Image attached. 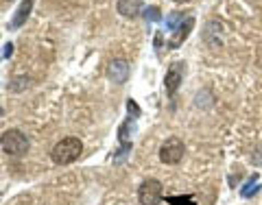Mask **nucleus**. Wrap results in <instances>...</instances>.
Returning a JSON list of instances; mask_svg holds the SVG:
<instances>
[{"label": "nucleus", "instance_id": "f257e3e1", "mask_svg": "<svg viewBox=\"0 0 262 205\" xmlns=\"http://www.w3.org/2000/svg\"><path fill=\"white\" fill-rule=\"evenodd\" d=\"M83 153V142L79 137H64L53 146L51 151V159L57 166H66V164H72L81 157Z\"/></svg>", "mask_w": 262, "mask_h": 205}, {"label": "nucleus", "instance_id": "f03ea898", "mask_svg": "<svg viewBox=\"0 0 262 205\" xmlns=\"http://www.w3.org/2000/svg\"><path fill=\"white\" fill-rule=\"evenodd\" d=\"M0 146L7 155H13V157H20L29 151V137L22 134L20 129H7L2 136H0Z\"/></svg>", "mask_w": 262, "mask_h": 205}, {"label": "nucleus", "instance_id": "7ed1b4c3", "mask_svg": "<svg viewBox=\"0 0 262 205\" xmlns=\"http://www.w3.org/2000/svg\"><path fill=\"white\" fill-rule=\"evenodd\" d=\"M140 205H160L162 201V184L157 179H144L138 188Z\"/></svg>", "mask_w": 262, "mask_h": 205}, {"label": "nucleus", "instance_id": "20e7f679", "mask_svg": "<svg viewBox=\"0 0 262 205\" xmlns=\"http://www.w3.org/2000/svg\"><path fill=\"white\" fill-rule=\"evenodd\" d=\"M186 153V146L179 137H168L160 146V159L164 164H179Z\"/></svg>", "mask_w": 262, "mask_h": 205}, {"label": "nucleus", "instance_id": "39448f33", "mask_svg": "<svg viewBox=\"0 0 262 205\" xmlns=\"http://www.w3.org/2000/svg\"><path fill=\"white\" fill-rule=\"evenodd\" d=\"M184 72H186V64L184 62H175V64H171V68L166 70V76H164V85H166V92L171 94V96L179 90V85H182Z\"/></svg>", "mask_w": 262, "mask_h": 205}, {"label": "nucleus", "instance_id": "423d86ee", "mask_svg": "<svg viewBox=\"0 0 262 205\" xmlns=\"http://www.w3.org/2000/svg\"><path fill=\"white\" fill-rule=\"evenodd\" d=\"M193 29H195V18H193V15H188V18H186L182 24L177 26V29H175L173 37L168 40V46H171V48H179L186 40H188V35H190V31H193Z\"/></svg>", "mask_w": 262, "mask_h": 205}, {"label": "nucleus", "instance_id": "0eeeda50", "mask_svg": "<svg viewBox=\"0 0 262 205\" xmlns=\"http://www.w3.org/2000/svg\"><path fill=\"white\" fill-rule=\"evenodd\" d=\"M107 74H109V79H112L114 83H125L127 81V76H129V64L125 62V59H116V62H112L109 64V68H107Z\"/></svg>", "mask_w": 262, "mask_h": 205}, {"label": "nucleus", "instance_id": "6e6552de", "mask_svg": "<svg viewBox=\"0 0 262 205\" xmlns=\"http://www.w3.org/2000/svg\"><path fill=\"white\" fill-rule=\"evenodd\" d=\"M116 9H118L120 15H125V18H135V15H140V11H142V0H118Z\"/></svg>", "mask_w": 262, "mask_h": 205}, {"label": "nucleus", "instance_id": "1a4fd4ad", "mask_svg": "<svg viewBox=\"0 0 262 205\" xmlns=\"http://www.w3.org/2000/svg\"><path fill=\"white\" fill-rule=\"evenodd\" d=\"M31 9H33V0H22V4L18 7V11H15V15H13V20H11V24H9L11 29H20V26L26 22V18H29Z\"/></svg>", "mask_w": 262, "mask_h": 205}, {"label": "nucleus", "instance_id": "9d476101", "mask_svg": "<svg viewBox=\"0 0 262 205\" xmlns=\"http://www.w3.org/2000/svg\"><path fill=\"white\" fill-rule=\"evenodd\" d=\"M133 129H135V125H133V120H125L123 127L118 129V140L120 144H123L125 148H131V134H133Z\"/></svg>", "mask_w": 262, "mask_h": 205}, {"label": "nucleus", "instance_id": "9b49d317", "mask_svg": "<svg viewBox=\"0 0 262 205\" xmlns=\"http://www.w3.org/2000/svg\"><path fill=\"white\" fill-rule=\"evenodd\" d=\"M256 181H258V175H254V177H251V179L247 181V186H245L243 188V190H240V195H243L245 199H249L251 195H256V192H258V184H256Z\"/></svg>", "mask_w": 262, "mask_h": 205}, {"label": "nucleus", "instance_id": "f8f14e48", "mask_svg": "<svg viewBox=\"0 0 262 205\" xmlns=\"http://www.w3.org/2000/svg\"><path fill=\"white\" fill-rule=\"evenodd\" d=\"M186 18H184V13H177V11H175V13H171L168 15V20H166V26L168 29H177L179 24H182Z\"/></svg>", "mask_w": 262, "mask_h": 205}, {"label": "nucleus", "instance_id": "ddd939ff", "mask_svg": "<svg viewBox=\"0 0 262 205\" xmlns=\"http://www.w3.org/2000/svg\"><path fill=\"white\" fill-rule=\"evenodd\" d=\"M166 201L171 205H195L193 197H168Z\"/></svg>", "mask_w": 262, "mask_h": 205}, {"label": "nucleus", "instance_id": "4468645a", "mask_svg": "<svg viewBox=\"0 0 262 205\" xmlns=\"http://www.w3.org/2000/svg\"><path fill=\"white\" fill-rule=\"evenodd\" d=\"M144 18L151 20V22H157V20L162 18V15H160V9H157V7H149V9L144 11Z\"/></svg>", "mask_w": 262, "mask_h": 205}, {"label": "nucleus", "instance_id": "2eb2a0df", "mask_svg": "<svg viewBox=\"0 0 262 205\" xmlns=\"http://www.w3.org/2000/svg\"><path fill=\"white\" fill-rule=\"evenodd\" d=\"M11 53H13V44H7V46H4V57H9Z\"/></svg>", "mask_w": 262, "mask_h": 205}, {"label": "nucleus", "instance_id": "dca6fc26", "mask_svg": "<svg viewBox=\"0 0 262 205\" xmlns=\"http://www.w3.org/2000/svg\"><path fill=\"white\" fill-rule=\"evenodd\" d=\"M173 2H190V0H173Z\"/></svg>", "mask_w": 262, "mask_h": 205}, {"label": "nucleus", "instance_id": "f3484780", "mask_svg": "<svg viewBox=\"0 0 262 205\" xmlns=\"http://www.w3.org/2000/svg\"><path fill=\"white\" fill-rule=\"evenodd\" d=\"M0 114H2V109H0Z\"/></svg>", "mask_w": 262, "mask_h": 205}]
</instances>
